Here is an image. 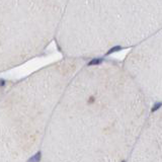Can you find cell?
Masks as SVG:
<instances>
[{"label": "cell", "mask_w": 162, "mask_h": 162, "mask_svg": "<svg viewBox=\"0 0 162 162\" xmlns=\"http://www.w3.org/2000/svg\"><path fill=\"white\" fill-rule=\"evenodd\" d=\"M68 0H0V73L42 56L55 42Z\"/></svg>", "instance_id": "cell-3"}, {"label": "cell", "mask_w": 162, "mask_h": 162, "mask_svg": "<svg viewBox=\"0 0 162 162\" xmlns=\"http://www.w3.org/2000/svg\"><path fill=\"white\" fill-rule=\"evenodd\" d=\"M116 69L85 62L67 83L37 159L44 162L114 160L121 135Z\"/></svg>", "instance_id": "cell-1"}, {"label": "cell", "mask_w": 162, "mask_h": 162, "mask_svg": "<svg viewBox=\"0 0 162 162\" xmlns=\"http://www.w3.org/2000/svg\"><path fill=\"white\" fill-rule=\"evenodd\" d=\"M86 60L63 57L17 81L0 95V162L37 158L65 87Z\"/></svg>", "instance_id": "cell-2"}, {"label": "cell", "mask_w": 162, "mask_h": 162, "mask_svg": "<svg viewBox=\"0 0 162 162\" xmlns=\"http://www.w3.org/2000/svg\"><path fill=\"white\" fill-rule=\"evenodd\" d=\"M5 84H6V81H3L1 78H0V95H1V93H2V91L4 89Z\"/></svg>", "instance_id": "cell-4"}]
</instances>
